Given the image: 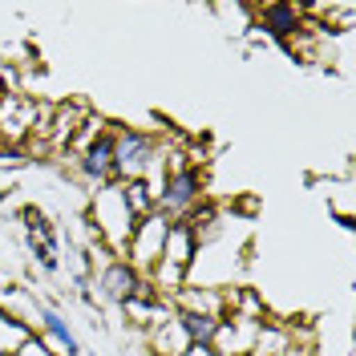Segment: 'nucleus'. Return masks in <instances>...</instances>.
<instances>
[{"label":"nucleus","instance_id":"4468645a","mask_svg":"<svg viewBox=\"0 0 356 356\" xmlns=\"http://www.w3.org/2000/svg\"><path fill=\"white\" fill-rule=\"evenodd\" d=\"M122 186V202H126V211L134 215V222H142L146 215H154L158 202L154 195H150V186L142 182V178H134V182H118Z\"/></svg>","mask_w":356,"mask_h":356},{"label":"nucleus","instance_id":"9b49d317","mask_svg":"<svg viewBox=\"0 0 356 356\" xmlns=\"http://www.w3.org/2000/svg\"><path fill=\"white\" fill-rule=\"evenodd\" d=\"M89 118V110L81 102H61V106H53V118H49V134H44V146L53 150V154H65L69 142H73V134L81 130V122Z\"/></svg>","mask_w":356,"mask_h":356},{"label":"nucleus","instance_id":"f3484780","mask_svg":"<svg viewBox=\"0 0 356 356\" xmlns=\"http://www.w3.org/2000/svg\"><path fill=\"white\" fill-rule=\"evenodd\" d=\"M186 356H202V348H186Z\"/></svg>","mask_w":356,"mask_h":356},{"label":"nucleus","instance_id":"ddd939ff","mask_svg":"<svg viewBox=\"0 0 356 356\" xmlns=\"http://www.w3.org/2000/svg\"><path fill=\"white\" fill-rule=\"evenodd\" d=\"M146 340H150V348H154L158 356H186V348H191V340L182 336V328H178L175 316H170L166 324L150 328V332H146Z\"/></svg>","mask_w":356,"mask_h":356},{"label":"nucleus","instance_id":"6e6552de","mask_svg":"<svg viewBox=\"0 0 356 356\" xmlns=\"http://www.w3.org/2000/svg\"><path fill=\"white\" fill-rule=\"evenodd\" d=\"M69 158H73L77 175L86 178L89 186H106V182H113V122L89 142L81 154H69Z\"/></svg>","mask_w":356,"mask_h":356},{"label":"nucleus","instance_id":"39448f33","mask_svg":"<svg viewBox=\"0 0 356 356\" xmlns=\"http://www.w3.org/2000/svg\"><path fill=\"white\" fill-rule=\"evenodd\" d=\"M29 312H33V320H29V324H37V328H41L37 336H44V340L53 344V353H57V356H86L77 332L69 328V320L53 308V304H44V300H37V296H29Z\"/></svg>","mask_w":356,"mask_h":356},{"label":"nucleus","instance_id":"a211bd4d","mask_svg":"<svg viewBox=\"0 0 356 356\" xmlns=\"http://www.w3.org/2000/svg\"><path fill=\"white\" fill-rule=\"evenodd\" d=\"M202 356H219V353H215V348H202Z\"/></svg>","mask_w":356,"mask_h":356},{"label":"nucleus","instance_id":"423d86ee","mask_svg":"<svg viewBox=\"0 0 356 356\" xmlns=\"http://www.w3.org/2000/svg\"><path fill=\"white\" fill-rule=\"evenodd\" d=\"M142 275L134 271L126 259H118V255H102V264H97V291H102V300L106 304H130L134 296L142 291Z\"/></svg>","mask_w":356,"mask_h":356},{"label":"nucleus","instance_id":"0eeeda50","mask_svg":"<svg viewBox=\"0 0 356 356\" xmlns=\"http://www.w3.org/2000/svg\"><path fill=\"white\" fill-rule=\"evenodd\" d=\"M255 17V29H264L267 37H275L280 44H288L304 24H308V13L304 4H291V0H275V4H255L251 8Z\"/></svg>","mask_w":356,"mask_h":356},{"label":"nucleus","instance_id":"dca6fc26","mask_svg":"<svg viewBox=\"0 0 356 356\" xmlns=\"http://www.w3.org/2000/svg\"><path fill=\"white\" fill-rule=\"evenodd\" d=\"M17 356H57V353H53V344H49L44 336L33 332V336H29V340L21 344V353H17Z\"/></svg>","mask_w":356,"mask_h":356},{"label":"nucleus","instance_id":"7ed1b4c3","mask_svg":"<svg viewBox=\"0 0 356 356\" xmlns=\"http://www.w3.org/2000/svg\"><path fill=\"white\" fill-rule=\"evenodd\" d=\"M166 227L170 219L154 211V215H146L142 222H134V235H130V247H126V264L146 280L150 275V267L162 259V247H166Z\"/></svg>","mask_w":356,"mask_h":356},{"label":"nucleus","instance_id":"2eb2a0df","mask_svg":"<svg viewBox=\"0 0 356 356\" xmlns=\"http://www.w3.org/2000/svg\"><path fill=\"white\" fill-rule=\"evenodd\" d=\"M24 247H29V255H33V264L41 267L44 275H57L61 271V259H57V251H49V247L37 239V235H24Z\"/></svg>","mask_w":356,"mask_h":356},{"label":"nucleus","instance_id":"1a4fd4ad","mask_svg":"<svg viewBox=\"0 0 356 356\" xmlns=\"http://www.w3.org/2000/svg\"><path fill=\"white\" fill-rule=\"evenodd\" d=\"M170 308L222 320V316H227V296H222V288H211V284H186V288H178L175 296H170Z\"/></svg>","mask_w":356,"mask_h":356},{"label":"nucleus","instance_id":"f8f14e48","mask_svg":"<svg viewBox=\"0 0 356 356\" xmlns=\"http://www.w3.org/2000/svg\"><path fill=\"white\" fill-rule=\"evenodd\" d=\"M37 332L24 316H17V312L0 308V356H17L21 353V344L29 340V336Z\"/></svg>","mask_w":356,"mask_h":356},{"label":"nucleus","instance_id":"9d476101","mask_svg":"<svg viewBox=\"0 0 356 356\" xmlns=\"http://www.w3.org/2000/svg\"><path fill=\"white\" fill-rule=\"evenodd\" d=\"M255 336H259V320L227 316V320L219 324V332H215V340H211V348H215L219 356H251Z\"/></svg>","mask_w":356,"mask_h":356},{"label":"nucleus","instance_id":"f03ea898","mask_svg":"<svg viewBox=\"0 0 356 356\" xmlns=\"http://www.w3.org/2000/svg\"><path fill=\"white\" fill-rule=\"evenodd\" d=\"M158 150V138L138 126H113V182H134L146 175L150 158Z\"/></svg>","mask_w":356,"mask_h":356},{"label":"nucleus","instance_id":"20e7f679","mask_svg":"<svg viewBox=\"0 0 356 356\" xmlns=\"http://www.w3.org/2000/svg\"><path fill=\"white\" fill-rule=\"evenodd\" d=\"M202 186H207V178H202L199 166L170 170V175H166V186H162V195H158V211H162L166 219H186V215L202 202Z\"/></svg>","mask_w":356,"mask_h":356},{"label":"nucleus","instance_id":"f257e3e1","mask_svg":"<svg viewBox=\"0 0 356 356\" xmlns=\"http://www.w3.org/2000/svg\"><path fill=\"white\" fill-rule=\"evenodd\" d=\"M89 222H93V231H97V239H102V251L126 259V247H130V235H134V215L126 211V202H122V186H118V182L93 186Z\"/></svg>","mask_w":356,"mask_h":356}]
</instances>
